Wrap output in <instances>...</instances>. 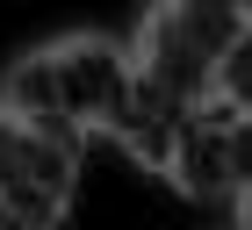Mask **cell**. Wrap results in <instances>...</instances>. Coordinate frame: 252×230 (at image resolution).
<instances>
[{"label": "cell", "mask_w": 252, "mask_h": 230, "mask_svg": "<svg viewBox=\"0 0 252 230\" xmlns=\"http://www.w3.org/2000/svg\"><path fill=\"white\" fill-rule=\"evenodd\" d=\"M0 230H51V223H36V216H22V209H7V201H0Z\"/></svg>", "instance_id": "6"}, {"label": "cell", "mask_w": 252, "mask_h": 230, "mask_svg": "<svg viewBox=\"0 0 252 230\" xmlns=\"http://www.w3.org/2000/svg\"><path fill=\"white\" fill-rule=\"evenodd\" d=\"M238 15H245V22H252V0H238Z\"/></svg>", "instance_id": "7"}, {"label": "cell", "mask_w": 252, "mask_h": 230, "mask_svg": "<svg viewBox=\"0 0 252 230\" xmlns=\"http://www.w3.org/2000/svg\"><path fill=\"white\" fill-rule=\"evenodd\" d=\"M158 180H173L188 201H245L252 194V115H238L231 101H194L180 115V137H173V158Z\"/></svg>", "instance_id": "3"}, {"label": "cell", "mask_w": 252, "mask_h": 230, "mask_svg": "<svg viewBox=\"0 0 252 230\" xmlns=\"http://www.w3.org/2000/svg\"><path fill=\"white\" fill-rule=\"evenodd\" d=\"M245 29L252 22L238 15V0H152L130 36V72L152 101L188 115L194 101L216 94V65Z\"/></svg>", "instance_id": "2"}, {"label": "cell", "mask_w": 252, "mask_h": 230, "mask_svg": "<svg viewBox=\"0 0 252 230\" xmlns=\"http://www.w3.org/2000/svg\"><path fill=\"white\" fill-rule=\"evenodd\" d=\"M216 101H231L238 115H252V29L231 43V58L216 65Z\"/></svg>", "instance_id": "5"}, {"label": "cell", "mask_w": 252, "mask_h": 230, "mask_svg": "<svg viewBox=\"0 0 252 230\" xmlns=\"http://www.w3.org/2000/svg\"><path fill=\"white\" fill-rule=\"evenodd\" d=\"M0 101H7V115H15L22 130L87 151V137H116L123 122H130V108H137L130 43L94 36V29L58 36V43L29 51L15 72H7Z\"/></svg>", "instance_id": "1"}, {"label": "cell", "mask_w": 252, "mask_h": 230, "mask_svg": "<svg viewBox=\"0 0 252 230\" xmlns=\"http://www.w3.org/2000/svg\"><path fill=\"white\" fill-rule=\"evenodd\" d=\"M72 187H79V151L22 130L7 115V101H0V201L58 230L65 209H72Z\"/></svg>", "instance_id": "4"}]
</instances>
